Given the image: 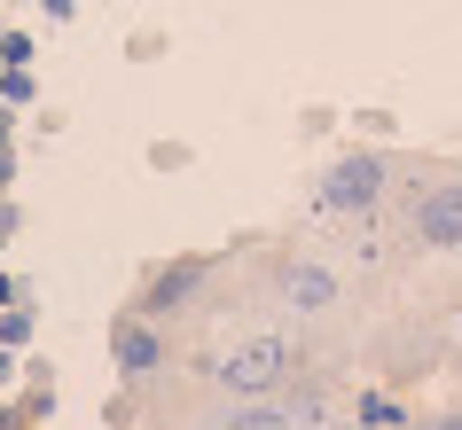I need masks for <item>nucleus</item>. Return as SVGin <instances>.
I'll return each mask as SVG.
<instances>
[{
	"instance_id": "20e7f679",
	"label": "nucleus",
	"mask_w": 462,
	"mask_h": 430,
	"mask_svg": "<svg viewBox=\"0 0 462 430\" xmlns=\"http://www.w3.org/2000/svg\"><path fill=\"white\" fill-rule=\"evenodd\" d=\"M291 297H298V306H321V297H329V274L298 266V274H291Z\"/></svg>"
},
{
	"instance_id": "423d86ee",
	"label": "nucleus",
	"mask_w": 462,
	"mask_h": 430,
	"mask_svg": "<svg viewBox=\"0 0 462 430\" xmlns=\"http://www.w3.org/2000/svg\"><path fill=\"white\" fill-rule=\"evenodd\" d=\"M439 430H462V423H439Z\"/></svg>"
},
{
	"instance_id": "f03ea898",
	"label": "nucleus",
	"mask_w": 462,
	"mask_h": 430,
	"mask_svg": "<svg viewBox=\"0 0 462 430\" xmlns=\"http://www.w3.org/2000/svg\"><path fill=\"white\" fill-rule=\"evenodd\" d=\"M376 188H384V165H376V157H345V165L329 172L321 204H329V212H368V204H376Z\"/></svg>"
},
{
	"instance_id": "f257e3e1",
	"label": "nucleus",
	"mask_w": 462,
	"mask_h": 430,
	"mask_svg": "<svg viewBox=\"0 0 462 430\" xmlns=\"http://www.w3.org/2000/svg\"><path fill=\"white\" fill-rule=\"evenodd\" d=\"M282 368H291V344L282 336H251V344H236V352L219 360V383L227 391H274Z\"/></svg>"
},
{
	"instance_id": "7ed1b4c3",
	"label": "nucleus",
	"mask_w": 462,
	"mask_h": 430,
	"mask_svg": "<svg viewBox=\"0 0 462 430\" xmlns=\"http://www.w3.org/2000/svg\"><path fill=\"white\" fill-rule=\"evenodd\" d=\"M415 227H423V242H439V251H455V242H462V188H439V196H423V212H415Z\"/></svg>"
},
{
	"instance_id": "39448f33",
	"label": "nucleus",
	"mask_w": 462,
	"mask_h": 430,
	"mask_svg": "<svg viewBox=\"0 0 462 430\" xmlns=\"http://www.w3.org/2000/svg\"><path fill=\"white\" fill-rule=\"evenodd\" d=\"M118 360H125V368H149V360H157V336L125 329V336H118Z\"/></svg>"
}]
</instances>
